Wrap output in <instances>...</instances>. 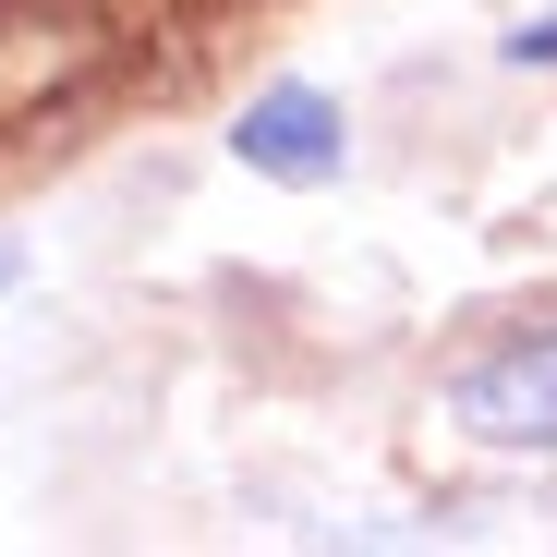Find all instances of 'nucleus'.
Here are the masks:
<instances>
[{"mask_svg":"<svg viewBox=\"0 0 557 557\" xmlns=\"http://www.w3.org/2000/svg\"><path fill=\"white\" fill-rule=\"evenodd\" d=\"M448 412L473 424L485 448H545L557 460V327H533V339H509L485 363H460Z\"/></svg>","mask_w":557,"mask_h":557,"instance_id":"obj_1","label":"nucleus"},{"mask_svg":"<svg viewBox=\"0 0 557 557\" xmlns=\"http://www.w3.org/2000/svg\"><path fill=\"white\" fill-rule=\"evenodd\" d=\"M231 146H243V170H267V182H339L351 122H339L327 85H267V98L231 122Z\"/></svg>","mask_w":557,"mask_h":557,"instance_id":"obj_2","label":"nucleus"},{"mask_svg":"<svg viewBox=\"0 0 557 557\" xmlns=\"http://www.w3.org/2000/svg\"><path fill=\"white\" fill-rule=\"evenodd\" d=\"M509 49H521V61H557V13H533V25L509 37Z\"/></svg>","mask_w":557,"mask_h":557,"instance_id":"obj_3","label":"nucleus"},{"mask_svg":"<svg viewBox=\"0 0 557 557\" xmlns=\"http://www.w3.org/2000/svg\"><path fill=\"white\" fill-rule=\"evenodd\" d=\"M13 278H25V255H13V243H0V292H13Z\"/></svg>","mask_w":557,"mask_h":557,"instance_id":"obj_4","label":"nucleus"}]
</instances>
